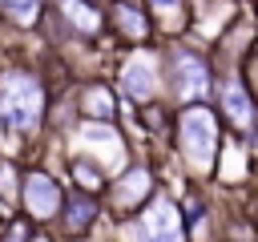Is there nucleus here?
Masks as SVG:
<instances>
[{
  "mask_svg": "<svg viewBox=\"0 0 258 242\" xmlns=\"http://www.w3.org/2000/svg\"><path fill=\"white\" fill-rule=\"evenodd\" d=\"M173 161H181V173L189 186L214 182L218 157L226 145V125L214 105H185L173 109Z\"/></svg>",
  "mask_w": 258,
  "mask_h": 242,
  "instance_id": "nucleus-1",
  "label": "nucleus"
},
{
  "mask_svg": "<svg viewBox=\"0 0 258 242\" xmlns=\"http://www.w3.org/2000/svg\"><path fill=\"white\" fill-rule=\"evenodd\" d=\"M52 101L48 81L28 65H0V129L32 141L44 129Z\"/></svg>",
  "mask_w": 258,
  "mask_h": 242,
  "instance_id": "nucleus-2",
  "label": "nucleus"
},
{
  "mask_svg": "<svg viewBox=\"0 0 258 242\" xmlns=\"http://www.w3.org/2000/svg\"><path fill=\"white\" fill-rule=\"evenodd\" d=\"M161 56H165V101L173 109L214 101L218 69L206 48H198L189 40H169V44H161Z\"/></svg>",
  "mask_w": 258,
  "mask_h": 242,
  "instance_id": "nucleus-3",
  "label": "nucleus"
},
{
  "mask_svg": "<svg viewBox=\"0 0 258 242\" xmlns=\"http://www.w3.org/2000/svg\"><path fill=\"white\" fill-rule=\"evenodd\" d=\"M60 145H64V157H85L105 177H117L133 161V145H129V137L121 133L117 121H77L60 137Z\"/></svg>",
  "mask_w": 258,
  "mask_h": 242,
  "instance_id": "nucleus-4",
  "label": "nucleus"
},
{
  "mask_svg": "<svg viewBox=\"0 0 258 242\" xmlns=\"http://www.w3.org/2000/svg\"><path fill=\"white\" fill-rule=\"evenodd\" d=\"M117 93L133 109L165 101V56H161V44L125 48V56L117 60Z\"/></svg>",
  "mask_w": 258,
  "mask_h": 242,
  "instance_id": "nucleus-5",
  "label": "nucleus"
},
{
  "mask_svg": "<svg viewBox=\"0 0 258 242\" xmlns=\"http://www.w3.org/2000/svg\"><path fill=\"white\" fill-rule=\"evenodd\" d=\"M113 242H189V226H185L181 202L169 190H157L153 202L137 218L117 222Z\"/></svg>",
  "mask_w": 258,
  "mask_h": 242,
  "instance_id": "nucleus-6",
  "label": "nucleus"
},
{
  "mask_svg": "<svg viewBox=\"0 0 258 242\" xmlns=\"http://www.w3.org/2000/svg\"><path fill=\"white\" fill-rule=\"evenodd\" d=\"M157 190H161V186H157V165H153L149 157H133L117 177H109L101 202H105V214H109L113 222H129V218H137V214L153 202Z\"/></svg>",
  "mask_w": 258,
  "mask_h": 242,
  "instance_id": "nucleus-7",
  "label": "nucleus"
},
{
  "mask_svg": "<svg viewBox=\"0 0 258 242\" xmlns=\"http://www.w3.org/2000/svg\"><path fill=\"white\" fill-rule=\"evenodd\" d=\"M214 109L226 125V133L250 141L258 133V101L242 77V69H218V85H214Z\"/></svg>",
  "mask_w": 258,
  "mask_h": 242,
  "instance_id": "nucleus-8",
  "label": "nucleus"
},
{
  "mask_svg": "<svg viewBox=\"0 0 258 242\" xmlns=\"http://www.w3.org/2000/svg\"><path fill=\"white\" fill-rule=\"evenodd\" d=\"M64 186L52 169L44 165H24V177H20V214L32 222V226H56L60 210H64Z\"/></svg>",
  "mask_w": 258,
  "mask_h": 242,
  "instance_id": "nucleus-9",
  "label": "nucleus"
},
{
  "mask_svg": "<svg viewBox=\"0 0 258 242\" xmlns=\"http://www.w3.org/2000/svg\"><path fill=\"white\" fill-rule=\"evenodd\" d=\"M105 218V202H101V194H89V190H69L64 194V210H60V218H56V238L60 242H85L93 230H97V222Z\"/></svg>",
  "mask_w": 258,
  "mask_h": 242,
  "instance_id": "nucleus-10",
  "label": "nucleus"
},
{
  "mask_svg": "<svg viewBox=\"0 0 258 242\" xmlns=\"http://www.w3.org/2000/svg\"><path fill=\"white\" fill-rule=\"evenodd\" d=\"M105 20H109V32H113L125 48L157 44L153 16H149V8L137 4V0H109V4H105Z\"/></svg>",
  "mask_w": 258,
  "mask_h": 242,
  "instance_id": "nucleus-11",
  "label": "nucleus"
},
{
  "mask_svg": "<svg viewBox=\"0 0 258 242\" xmlns=\"http://www.w3.org/2000/svg\"><path fill=\"white\" fill-rule=\"evenodd\" d=\"M73 93H77V113H81V121H117V117H121V93H117L113 81H105V77H85V81L73 85Z\"/></svg>",
  "mask_w": 258,
  "mask_h": 242,
  "instance_id": "nucleus-12",
  "label": "nucleus"
},
{
  "mask_svg": "<svg viewBox=\"0 0 258 242\" xmlns=\"http://www.w3.org/2000/svg\"><path fill=\"white\" fill-rule=\"evenodd\" d=\"M145 8H149V16H153L157 44L185 40V32L194 28V8H189V0H145Z\"/></svg>",
  "mask_w": 258,
  "mask_h": 242,
  "instance_id": "nucleus-13",
  "label": "nucleus"
},
{
  "mask_svg": "<svg viewBox=\"0 0 258 242\" xmlns=\"http://www.w3.org/2000/svg\"><path fill=\"white\" fill-rule=\"evenodd\" d=\"M250 165H254L250 145H246L242 137L226 133V145H222V157H218V173H214V182H222V186H238V182L250 177Z\"/></svg>",
  "mask_w": 258,
  "mask_h": 242,
  "instance_id": "nucleus-14",
  "label": "nucleus"
},
{
  "mask_svg": "<svg viewBox=\"0 0 258 242\" xmlns=\"http://www.w3.org/2000/svg\"><path fill=\"white\" fill-rule=\"evenodd\" d=\"M40 20H44V0H0V24L32 28Z\"/></svg>",
  "mask_w": 258,
  "mask_h": 242,
  "instance_id": "nucleus-15",
  "label": "nucleus"
},
{
  "mask_svg": "<svg viewBox=\"0 0 258 242\" xmlns=\"http://www.w3.org/2000/svg\"><path fill=\"white\" fill-rule=\"evenodd\" d=\"M32 234H36V226L24 214H12L4 222V230H0V242H32Z\"/></svg>",
  "mask_w": 258,
  "mask_h": 242,
  "instance_id": "nucleus-16",
  "label": "nucleus"
},
{
  "mask_svg": "<svg viewBox=\"0 0 258 242\" xmlns=\"http://www.w3.org/2000/svg\"><path fill=\"white\" fill-rule=\"evenodd\" d=\"M242 77H246V85H250V93H254V101H258V44H254L250 56L242 60Z\"/></svg>",
  "mask_w": 258,
  "mask_h": 242,
  "instance_id": "nucleus-17",
  "label": "nucleus"
},
{
  "mask_svg": "<svg viewBox=\"0 0 258 242\" xmlns=\"http://www.w3.org/2000/svg\"><path fill=\"white\" fill-rule=\"evenodd\" d=\"M32 242H60V238H56L52 230H40V226H36V234H32Z\"/></svg>",
  "mask_w": 258,
  "mask_h": 242,
  "instance_id": "nucleus-18",
  "label": "nucleus"
},
{
  "mask_svg": "<svg viewBox=\"0 0 258 242\" xmlns=\"http://www.w3.org/2000/svg\"><path fill=\"white\" fill-rule=\"evenodd\" d=\"M254 24H258V0H254Z\"/></svg>",
  "mask_w": 258,
  "mask_h": 242,
  "instance_id": "nucleus-19",
  "label": "nucleus"
},
{
  "mask_svg": "<svg viewBox=\"0 0 258 242\" xmlns=\"http://www.w3.org/2000/svg\"><path fill=\"white\" fill-rule=\"evenodd\" d=\"M93 4H101V8H105V4H109V0H93Z\"/></svg>",
  "mask_w": 258,
  "mask_h": 242,
  "instance_id": "nucleus-20",
  "label": "nucleus"
},
{
  "mask_svg": "<svg viewBox=\"0 0 258 242\" xmlns=\"http://www.w3.org/2000/svg\"><path fill=\"white\" fill-rule=\"evenodd\" d=\"M254 177H258V169H254Z\"/></svg>",
  "mask_w": 258,
  "mask_h": 242,
  "instance_id": "nucleus-21",
  "label": "nucleus"
},
{
  "mask_svg": "<svg viewBox=\"0 0 258 242\" xmlns=\"http://www.w3.org/2000/svg\"><path fill=\"white\" fill-rule=\"evenodd\" d=\"M137 4H145V0H137Z\"/></svg>",
  "mask_w": 258,
  "mask_h": 242,
  "instance_id": "nucleus-22",
  "label": "nucleus"
}]
</instances>
